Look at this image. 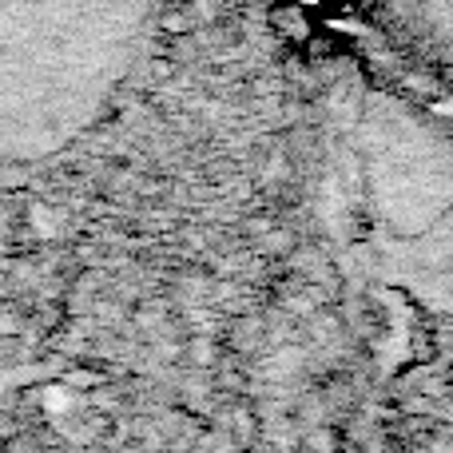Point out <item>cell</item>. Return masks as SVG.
<instances>
[{
  "label": "cell",
  "instance_id": "obj_1",
  "mask_svg": "<svg viewBox=\"0 0 453 453\" xmlns=\"http://www.w3.org/2000/svg\"><path fill=\"white\" fill-rule=\"evenodd\" d=\"M159 0H0V156L88 124L132 72Z\"/></svg>",
  "mask_w": 453,
  "mask_h": 453
},
{
  "label": "cell",
  "instance_id": "obj_2",
  "mask_svg": "<svg viewBox=\"0 0 453 453\" xmlns=\"http://www.w3.org/2000/svg\"><path fill=\"white\" fill-rule=\"evenodd\" d=\"M390 24L453 80V0H382Z\"/></svg>",
  "mask_w": 453,
  "mask_h": 453
}]
</instances>
